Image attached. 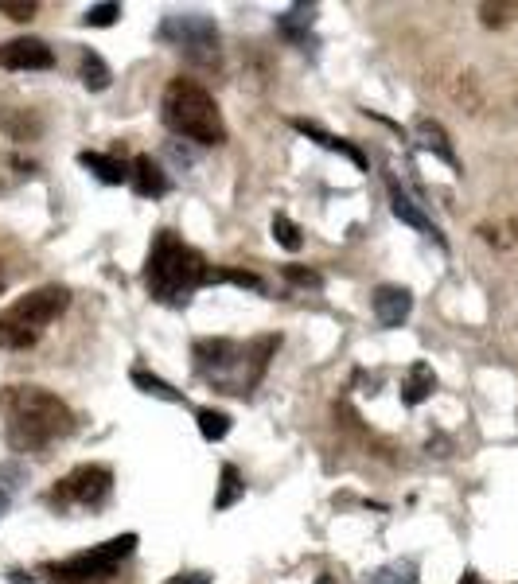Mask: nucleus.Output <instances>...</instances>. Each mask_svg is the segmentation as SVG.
Masks as SVG:
<instances>
[{"label": "nucleus", "mask_w": 518, "mask_h": 584, "mask_svg": "<svg viewBox=\"0 0 518 584\" xmlns=\"http://www.w3.org/2000/svg\"><path fill=\"white\" fill-rule=\"evenodd\" d=\"M0 289H4V285H0Z\"/></svg>", "instance_id": "nucleus-35"}, {"label": "nucleus", "mask_w": 518, "mask_h": 584, "mask_svg": "<svg viewBox=\"0 0 518 584\" xmlns=\"http://www.w3.org/2000/svg\"><path fill=\"white\" fill-rule=\"evenodd\" d=\"M320 584H332V577H320Z\"/></svg>", "instance_id": "nucleus-34"}, {"label": "nucleus", "mask_w": 518, "mask_h": 584, "mask_svg": "<svg viewBox=\"0 0 518 584\" xmlns=\"http://www.w3.org/2000/svg\"><path fill=\"white\" fill-rule=\"evenodd\" d=\"M246 495V479L234 464H222L219 472V495H215V511H230L238 499Z\"/></svg>", "instance_id": "nucleus-20"}, {"label": "nucleus", "mask_w": 518, "mask_h": 584, "mask_svg": "<svg viewBox=\"0 0 518 584\" xmlns=\"http://www.w3.org/2000/svg\"><path fill=\"white\" fill-rule=\"evenodd\" d=\"M0 67L4 71H51L55 67V51L43 39L20 36L0 43Z\"/></svg>", "instance_id": "nucleus-7"}, {"label": "nucleus", "mask_w": 518, "mask_h": 584, "mask_svg": "<svg viewBox=\"0 0 518 584\" xmlns=\"http://www.w3.org/2000/svg\"><path fill=\"white\" fill-rule=\"evenodd\" d=\"M24 479H28V472L20 464H0V514L12 507V499H16Z\"/></svg>", "instance_id": "nucleus-26"}, {"label": "nucleus", "mask_w": 518, "mask_h": 584, "mask_svg": "<svg viewBox=\"0 0 518 584\" xmlns=\"http://www.w3.org/2000/svg\"><path fill=\"white\" fill-rule=\"evenodd\" d=\"M36 0H0V16H8V20H16V24H28L32 16H36Z\"/></svg>", "instance_id": "nucleus-30"}, {"label": "nucleus", "mask_w": 518, "mask_h": 584, "mask_svg": "<svg viewBox=\"0 0 518 584\" xmlns=\"http://www.w3.org/2000/svg\"><path fill=\"white\" fill-rule=\"evenodd\" d=\"M386 191H390V211H394V215H398V219L406 222V226H413V230H421V234H425V238H433V242H437V246H444L441 230H437V226H433V222L425 219V211H421V207H417V203H413V199H409L406 191H402V183L394 180V176H386Z\"/></svg>", "instance_id": "nucleus-10"}, {"label": "nucleus", "mask_w": 518, "mask_h": 584, "mask_svg": "<svg viewBox=\"0 0 518 584\" xmlns=\"http://www.w3.org/2000/svg\"><path fill=\"white\" fill-rule=\"evenodd\" d=\"M0 129L12 137V141H36L43 133V121L32 110H0Z\"/></svg>", "instance_id": "nucleus-16"}, {"label": "nucleus", "mask_w": 518, "mask_h": 584, "mask_svg": "<svg viewBox=\"0 0 518 584\" xmlns=\"http://www.w3.org/2000/svg\"><path fill=\"white\" fill-rule=\"evenodd\" d=\"M480 238L487 246H495V250H511L518 242V222H483L480 226Z\"/></svg>", "instance_id": "nucleus-23"}, {"label": "nucleus", "mask_w": 518, "mask_h": 584, "mask_svg": "<svg viewBox=\"0 0 518 584\" xmlns=\"http://www.w3.org/2000/svg\"><path fill=\"white\" fill-rule=\"evenodd\" d=\"M156 39L176 47L195 67H215L219 63V28L203 12H172L160 20Z\"/></svg>", "instance_id": "nucleus-4"}, {"label": "nucleus", "mask_w": 518, "mask_h": 584, "mask_svg": "<svg viewBox=\"0 0 518 584\" xmlns=\"http://www.w3.org/2000/svg\"><path fill=\"white\" fill-rule=\"evenodd\" d=\"M370 308H374V320L382 328H402L413 312V292L402 285H378L370 296Z\"/></svg>", "instance_id": "nucleus-8"}, {"label": "nucleus", "mask_w": 518, "mask_h": 584, "mask_svg": "<svg viewBox=\"0 0 518 584\" xmlns=\"http://www.w3.org/2000/svg\"><path fill=\"white\" fill-rule=\"evenodd\" d=\"M195 421H199V433H203V440H226L230 437V417L222 413V409H199L195 413Z\"/></svg>", "instance_id": "nucleus-24"}, {"label": "nucleus", "mask_w": 518, "mask_h": 584, "mask_svg": "<svg viewBox=\"0 0 518 584\" xmlns=\"http://www.w3.org/2000/svg\"><path fill=\"white\" fill-rule=\"evenodd\" d=\"M160 121L195 145H222L226 141V125H222V113L215 106V98L191 82V78H172L164 98H160Z\"/></svg>", "instance_id": "nucleus-3"}, {"label": "nucleus", "mask_w": 518, "mask_h": 584, "mask_svg": "<svg viewBox=\"0 0 518 584\" xmlns=\"http://www.w3.org/2000/svg\"><path fill=\"white\" fill-rule=\"evenodd\" d=\"M4 440L12 452H39L74 429V413L39 386H12L4 398Z\"/></svg>", "instance_id": "nucleus-1"}, {"label": "nucleus", "mask_w": 518, "mask_h": 584, "mask_svg": "<svg viewBox=\"0 0 518 584\" xmlns=\"http://www.w3.org/2000/svg\"><path fill=\"white\" fill-rule=\"evenodd\" d=\"M129 183H133V191L145 195V199H156V195L168 191V176L160 172V164H156L152 156H137V160L129 164Z\"/></svg>", "instance_id": "nucleus-13"}, {"label": "nucleus", "mask_w": 518, "mask_h": 584, "mask_svg": "<svg viewBox=\"0 0 518 584\" xmlns=\"http://www.w3.org/2000/svg\"><path fill=\"white\" fill-rule=\"evenodd\" d=\"M55 573V581H78V584H90V581H110L113 577V565L98 553V549H90V553H78L71 561H63V565H55L51 569Z\"/></svg>", "instance_id": "nucleus-9"}, {"label": "nucleus", "mask_w": 518, "mask_h": 584, "mask_svg": "<svg viewBox=\"0 0 518 584\" xmlns=\"http://www.w3.org/2000/svg\"><path fill=\"white\" fill-rule=\"evenodd\" d=\"M285 277H289L293 285H304V289H320V285H324L316 269H300V265H285Z\"/></svg>", "instance_id": "nucleus-31"}, {"label": "nucleus", "mask_w": 518, "mask_h": 584, "mask_svg": "<svg viewBox=\"0 0 518 584\" xmlns=\"http://www.w3.org/2000/svg\"><path fill=\"white\" fill-rule=\"evenodd\" d=\"M207 285H238V289L265 292V281H261L258 273H246V269H211Z\"/></svg>", "instance_id": "nucleus-22"}, {"label": "nucleus", "mask_w": 518, "mask_h": 584, "mask_svg": "<svg viewBox=\"0 0 518 584\" xmlns=\"http://www.w3.org/2000/svg\"><path fill=\"white\" fill-rule=\"evenodd\" d=\"M195 359H199V370L207 378H215L222 370H230L238 359H246V351L238 343H230V339H199L195 343Z\"/></svg>", "instance_id": "nucleus-11"}, {"label": "nucleus", "mask_w": 518, "mask_h": 584, "mask_svg": "<svg viewBox=\"0 0 518 584\" xmlns=\"http://www.w3.org/2000/svg\"><path fill=\"white\" fill-rule=\"evenodd\" d=\"M518 16V4H480L483 28H503Z\"/></svg>", "instance_id": "nucleus-28"}, {"label": "nucleus", "mask_w": 518, "mask_h": 584, "mask_svg": "<svg viewBox=\"0 0 518 584\" xmlns=\"http://www.w3.org/2000/svg\"><path fill=\"white\" fill-rule=\"evenodd\" d=\"M67 304H71V292L63 289V285H43V289L28 292L24 300H16L12 308H8V324H16V328H47L51 320H59L63 312H67Z\"/></svg>", "instance_id": "nucleus-6"}, {"label": "nucleus", "mask_w": 518, "mask_h": 584, "mask_svg": "<svg viewBox=\"0 0 518 584\" xmlns=\"http://www.w3.org/2000/svg\"><path fill=\"white\" fill-rule=\"evenodd\" d=\"M207 273H211V265L203 261L199 250L184 246L172 230H160L156 234V242H152L145 261V285L156 300L180 304L199 285H207Z\"/></svg>", "instance_id": "nucleus-2"}, {"label": "nucleus", "mask_w": 518, "mask_h": 584, "mask_svg": "<svg viewBox=\"0 0 518 584\" xmlns=\"http://www.w3.org/2000/svg\"><path fill=\"white\" fill-rule=\"evenodd\" d=\"M417 581V565L413 561H394V565H382L378 573H370V581L363 584H413Z\"/></svg>", "instance_id": "nucleus-25"}, {"label": "nucleus", "mask_w": 518, "mask_h": 584, "mask_svg": "<svg viewBox=\"0 0 518 584\" xmlns=\"http://www.w3.org/2000/svg\"><path fill=\"white\" fill-rule=\"evenodd\" d=\"M176 584H211V577H207V573H187V577H180Z\"/></svg>", "instance_id": "nucleus-32"}, {"label": "nucleus", "mask_w": 518, "mask_h": 584, "mask_svg": "<svg viewBox=\"0 0 518 584\" xmlns=\"http://www.w3.org/2000/svg\"><path fill=\"white\" fill-rule=\"evenodd\" d=\"M293 129L296 133H304V137H312L316 145H324V148H332V152H343L355 168H367V156L359 152V148L351 145V141H343V137H332V133H324L320 125H312V121H300V117H293Z\"/></svg>", "instance_id": "nucleus-14"}, {"label": "nucleus", "mask_w": 518, "mask_h": 584, "mask_svg": "<svg viewBox=\"0 0 518 584\" xmlns=\"http://www.w3.org/2000/svg\"><path fill=\"white\" fill-rule=\"evenodd\" d=\"M78 78H82V86L86 90H110L113 74L110 67H106V59L98 55V51H82V63H78Z\"/></svg>", "instance_id": "nucleus-19"}, {"label": "nucleus", "mask_w": 518, "mask_h": 584, "mask_svg": "<svg viewBox=\"0 0 518 584\" xmlns=\"http://www.w3.org/2000/svg\"><path fill=\"white\" fill-rule=\"evenodd\" d=\"M113 491V472L110 468H102V464H82V468H74L71 475H63L55 487H51V495H47V503L51 507H59V511H94V507H102L106 499H110Z\"/></svg>", "instance_id": "nucleus-5"}, {"label": "nucleus", "mask_w": 518, "mask_h": 584, "mask_svg": "<svg viewBox=\"0 0 518 584\" xmlns=\"http://www.w3.org/2000/svg\"><path fill=\"white\" fill-rule=\"evenodd\" d=\"M460 584H483V581L476 577V573H464V577H460Z\"/></svg>", "instance_id": "nucleus-33"}, {"label": "nucleus", "mask_w": 518, "mask_h": 584, "mask_svg": "<svg viewBox=\"0 0 518 584\" xmlns=\"http://www.w3.org/2000/svg\"><path fill=\"white\" fill-rule=\"evenodd\" d=\"M117 16H121V4H90L82 24L86 28H110V24H117Z\"/></svg>", "instance_id": "nucleus-29"}, {"label": "nucleus", "mask_w": 518, "mask_h": 584, "mask_svg": "<svg viewBox=\"0 0 518 584\" xmlns=\"http://www.w3.org/2000/svg\"><path fill=\"white\" fill-rule=\"evenodd\" d=\"M273 238L289 250V254H296L300 246H304V238H300V226H296L289 215H273Z\"/></svg>", "instance_id": "nucleus-27"}, {"label": "nucleus", "mask_w": 518, "mask_h": 584, "mask_svg": "<svg viewBox=\"0 0 518 584\" xmlns=\"http://www.w3.org/2000/svg\"><path fill=\"white\" fill-rule=\"evenodd\" d=\"M312 24H316V4H293L289 12L277 16V32L285 39H293V43H300V39L308 36Z\"/></svg>", "instance_id": "nucleus-17"}, {"label": "nucleus", "mask_w": 518, "mask_h": 584, "mask_svg": "<svg viewBox=\"0 0 518 584\" xmlns=\"http://www.w3.org/2000/svg\"><path fill=\"white\" fill-rule=\"evenodd\" d=\"M433 390H437V374H433V366L429 363H413L406 374V382H402V402L406 405H421L433 398Z\"/></svg>", "instance_id": "nucleus-15"}, {"label": "nucleus", "mask_w": 518, "mask_h": 584, "mask_svg": "<svg viewBox=\"0 0 518 584\" xmlns=\"http://www.w3.org/2000/svg\"><path fill=\"white\" fill-rule=\"evenodd\" d=\"M413 137H417V145L425 148V152L441 156L448 168H460L456 148H452V141H448V133H444L441 121H433V117H417V121H413Z\"/></svg>", "instance_id": "nucleus-12"}, {"label": "nucleus", "mask_w": 518, "mask_h": 584, "mask_svg": "<svg viewBox=\"0 0 518 584\" xmlns=\"http://www.w3.org/2000/svg\"><path fill=\"white\" fill-rule=\"evenodd\" d=\"M78 164L90 168L102 183H129V168L113 156H102V152H78Z\"/></svg>", "instance_id": "nucleus-18"}, {"label": "nucleus", "mask_w": 518, "mask_h": 584, "mask_svg": "<svg viewBox=\"0 0 518 584\" xmlns=\"http://www.w3.org/2000/svg\"><path fill=\"white\" fill-rule=\"evenodd\" d=\"M133 386H141L145 394H152V398H160V402H184V394L180 390H172L164 378H156V374H148L145 366H133Z\"/></svg>", "instance_id": "nucleus-21"}]
</instances>
